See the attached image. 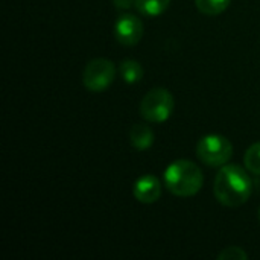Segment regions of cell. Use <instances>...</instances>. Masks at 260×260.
<instances>
[{
	"mask_svg": "<svg viewBox=\"0 0 260 260\" xmlns=\"http://www.w3.org/2000/svg\"><path fill=\"white\" fill-rule=\"evenodd\" d=\"M253 192V181L247 171L238 165H224L213 183V193L218 203L225 207L245 204Z\"/></svg>",
	"mask_w": 260,
	"mask_h": 260,
	"instance_id": "cell-1",
	"label": "cell"
},
{
	"mask_svg": "<svg viewBox=\"0 0 260 260\" xmlns=\"http://www.w3.org/2000/svg\"><path fill=\"white\" fill-rule=\"evenodd\" d=\"M204 183L203 171L192 160L180 158L172 161L165 171V184L168 190L181 198L197 195Z\"/></svg>",
	"mask_w": 260,
	"mask_h": 260,
	"instance_id": "cell-2",
	"label": "cell"
},
{
	"mask_svg": "<svg viewBox=\"0 0 260 260\" xmlns=\"http://www.w3.org/2000/svg\"><path fill=\"white\" fill-rule=\"evenodd\" d=\"M233 155L232 142L221 134H207L197 143V157L210 168H222Z\"/></svg>",
	"mask_w": 260,
	"mask_h": 260,
	"instance_id": "cell-3",
	"label": "cell"
},
{
	"mask_svg": "<svg viewBox=\"0 0 260 260\" xmlns=\"http://www.w3.org/2000/svg\"><path fill=\"white\" fill-rule=\"evenodd\" d=\"M174 111V96L169 90L157 87L149 90L140 102V116L151 123L166 122Z\"/></svg>",
	"mask_w": 260,
	"mask_h": 260,
	"instance_id": "cell-4",
	"label": "cell"
},
{
	"mask_svg": "<svg viewBox=\"0 0 260 260\" xmlns=\"http://www.w3.org/2000/svg\"><path fill=\"white\" fill-rule=\"evenodd\" d=\"M116 78V67L107 58L91 59L82 72V84L88 91L101 93L107 90Z\"/></svg>",
	"mask_w": 260,
	"mask_h": 260,
	"instance_id": "cell-5",
	"label": "cell"
},
{
	"mask_svg": "<svg viewBox=\"0 0 260 260\" xmlns=\"http://www.w3.org/2000/svg\"><path fill=\"white\" fill-rule=\"evenodd\" d=\"M116 40L123 46H136L143 37V23L133 14H122L114 24Z\"/></svg>",
	"mask_w": 260,
	"mask_h": 260,
	"instance_id": "cell-6",
	"label": "cell"
},
{
	"mask_svg": "<svg viewBox=\"0 0 260 260\" xmlns=\"http://www.w3.org/2000/svg\"><path fill=\"white\" fill-rule=\"evenodd\" d=\"M133 195L142 204H154V203H157L158 198L161 197L160 180L155 175H152V174L140 177L134 183Z\"/></svg>",
	"mask_w": 260,
	"mask_h": 260,
	"instance_id": "cell-7",
	"label": "cell"
},
{
	"mask_svg": "<svg viewBox=\"0 0 260 260\" xmlns=\"http://www.w3.org/2000/svg\"><path fill=\"white\" fill-rule=\"evenodd\" d=\"M129 142H131V146L136 148L137 151L149 149L154 143V133L149 126L143 123L134 125L129 131Z\"/></svg>",
	"mask_w": 260,
	"mask_h": 260,
	"instance_id": "cell-8",
	"label": "cell"
},
{
	"mask_svg": "<svg viewBox=\"0 0 260 260\" xmlns=\"http://www.w3.org/2000/svg\"><path fill=\"white\" fill-rule=\"evenodd\" d=\"M171 5V0H136V9L145 17L161 15Z\"/></svg>",
	"mask_w": 260,
	"mask_h": 260,
	"instance_id": "cell-9",
	"label": "cell"
},
{
	"mask_svg": "<svg viewBox=\"0 0 260 260\" xmlns=\"http://www.w3.org/2000/svg\"><path fill=\"white\" fill-rule=\"evenodd\" d=\"M119 72L126 84H137L143 78L142 64L136 59H123L120 62Z\"/></svg>",
	"mask_w": 260,
	"mask_h": 260,
	"instance_id": "cell-10",
	"label": "cell"
},
{
	"mask_svg": "<svg viewBox=\"0 0 260 260\" xmlns=\"http://www.w3.org/2000/svg\"><path fill=\"white\" fill-rule=\"evenodd\" d=\"M230 2L232 0H195V5L201 14L215 17L222 14L229 8Z\"/></svg>",
	"mask_w": 260,
	"mask_h": 260,
	"instance_id": "cell-11",
	"label": "cell"
},
{
	"mask_svg": "<svg viewBox=\"0 0 260 260\" xmlns=\"http://www.w3.org/2000/svg\"><path fill=\"white\" fill-rule=\"evenodd\" d=\"M244 165L248 172H251L254 175H260V142L253 143L247 149V152L244 155Z\"/></svg>",
	"mask_w": 260,
	"mask_h": 260,
	"instance_id": "cell-12",
	"label": "cell"
},
{
	"mask_svg": "<svg viewBox=\"0 0 260 260\" xmlns=\"http://www.w3.org/2000/svg\"><path fill=\"white\" fill-rule=\"evenodd\" d=\"M218 259L221 260H247L248 259V254L239 248V247H229L225 248L224 251H221L218 254Z\"/></svg>",
	"mask_w": 260,
	"mask_h": 260,
	"instance_id": "cell-13",
	"label": "cell"
},
{
	"mask_svg": "<svg viewBox=\"0 0 260 260\" xmlns=\"http://www.w3.org/2000/svg\"><path fill=\"white\" fill-rule=\"evenodd\" d=\"M134 3H136V0H114V5H116L117 8H122V9L129 8V6H133Z\"/></svg>",
	"mask_w": 260,
	"mask_h": 260,
	"instance_id": "cell-14",
	"label": "cell"
},
{
	"mask_svg": "<svg viewBox=\"0 0 260 260\" xmlns=\"http://www.w3.org/2000/svg\"><path fill=\"white\" fill-rule=\"evenodd\" d=\"M259 221H260V209H259Z\"/></svg>",
	"mask_w": 260,
	"mask_h": 260,
	"instance_id": "cell-15",
	"label": "cell"
}]
</instances>
